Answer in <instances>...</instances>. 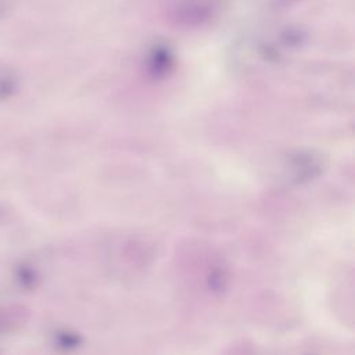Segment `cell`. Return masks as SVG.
I'll return each instance as SVG.
<instances>
[{
	"label": "cell",
	"mask_w": 355,
	"mask_h": 355,
	"mask_svg": "<svg viewBox=\"0 0 355 355\" xmlns=\"http://www.w3.org/2000/svg\"><path fill=\"white\" fill-rule=\"evenodd\" d=\"M306 32L300 25L275 24L258 26L236 40L232 62L239 71H255L284 62L304 47Z\"/></svg>",
	"instance_id": "obj_1"
},
{
	"label": "cell",
	"mask_w": 355,
	"mask_h": 355,
	"mask_svg": "<svg viewBox=\"0 0 355 355\" xmlns=\"http://www.w3.org/2000/svg\"><path fill=\"white\" fill-rule=\"evenodd\" d=\"M230 0H165L166 21L182 29H200L219 21Z\"/></svg>",
	"instance_id": "obj_2"
},
{
	"label": "cell",
	"mask_w": 355,
	"mask_h": 355,
	"mask_svg": "<svg viewBox=\"0 0 355 355\" xmlns=\"http://www.w3.org/2000/svg\"><path fill=\"white\" fill-rule=\"evenodd\" d=\"M327 168L324 155L315 148H295L288 151L279 166V178L287 184H306L319 179Z\"/></svg>",
	"instance_id": "obj_3"
},
{
	"label": "cell",
	"mask_w": 355,
	"mask_h": 355,
	"mask_svg": "<svg viewBox=\"0 0 355 355\" xmlns=\"http://www.w3.org/2000/svg\"><path fill=\"white\" fill-rule=\"evenodd\" d=\"M176 51L165 40L153 42L144 53V71L155 80L168 78L176 67Z\"/></svg>",
	"instance_id": "obj_4"
},
{
	"label": "cell",
	"mask_w": 355,
	"mask_h": 355,
	"mask_svg": "<svg viewBox=\"0 0 355 355\" xmlns=\"http://www.w3.org/2000/svg\"><path fill=\"white\" fill-rule=\"evenodd\" d=\"M19 86L18 72L8 64L0 61V101L15 94Z\"/></svg>",
	"instance_id": "obj_5"
},
{
	"label": "cell",
	"mask_w": 355,
	"mask_h": 355,
	"mask_svg": "<svg viewBox=\"0 0 355 355\" xmlns=\"http://www.w3.org/2000/svg\"><path fill=\"white\" fill-rule=\"evenodd\" d=\"M258 6H261L265 10L269 11H280L286 10L297 3H301L302 0H255Z\"/></svg>",
	"instance_id": "obj_6"
},
{
	"label": "cell",
	"mask_w": 355,
	"mask_h": 355,
	"mask_svg": "<svg viewBox=\"0 0 355 355\" xmlns=\"http://www.w3.org/2000/svg\"><path fill=\"white\" fill-rule=\"evenodd\" d=\"M14 0H0V18L8 15L12 10Z\"/></svg>",
	"instance_id": "obj_7"
}]
</instances>
